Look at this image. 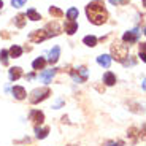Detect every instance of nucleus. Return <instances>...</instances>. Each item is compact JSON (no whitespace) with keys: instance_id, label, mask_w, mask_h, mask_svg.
I'll list each match as a JSON object with an SVG mask.
<instances>
[{"instance_id":"27","label":"nucleus","mask_w":146,"mask_h":146,"mask_svg":"<svg viewBox=\"0 0 146 146\" xmlns=\"http://www.w3.org/2000/svg\"><path fill=\"white\" fill-rule=\"evenodd\" d=\"M60 105H62V100H57V102H56V105H54V108H59Z\"/></svg>"},{"instance_id":"10","label":"nucleus","mask_w":146,"mask_h":146,"mask_svg":"<svg viewBox=\"0 0 146 146\" xmlns=\"http://www.w3.org/2000/svg\"><path fill=\"white\" fill-rule=\"evenodd\" d=\"M97 62H99V65L108 68V67L111 65V56H108V54H100L99 57H97Z\"/></svg>"},{"instance_id":"29","label":"nucleus","mask_w":146,"mask_h":146,"mask_svg":"<svg viewBox=\"0 0 146 146\" xmlns=\"http://www.w3.org/2000/svg\"><path fill=\"white\" fill-rule=\"evenodd\" d=\"M110 2H111V3H113V5H116V3H119V0H110Z\"/></svg>"},{"instance_id":"6","label":"nucleus","mask_w":146,"mask_h":146,"mask_svg":"<svg viewBox=\"0 0 146 146\" xmlns=\"http://www.w3.org/2000/svg\"><path fill=\"white\" fill-rule=\"evenodd\" d=\"M29 117H30V121H32V122H35V125L43 124V121H44V114L41 113L40 110H33V111H30Z\"/></svg>"},{"instance_id":"20","label":"nucleus","mask_w":146,"mask_h":146,"mask_svg":"<svg viewBox=\"0 0 146 146\" xmlns=\"http://www.w3.org/2000/svg\"><path fill=\"white\" fill-rule=\"evenodd\" d=\"M78 15H80V13H78L76 8H68V10H67V19H68V21L78 19Z\"/></svg>"},{"instance_id":"7","label":"nucleus","mask_w":146,"mask_h":146,"mask_svg":"<svg viewBox=\"0 0 146 146\" xmlns=\"http://www.w3.org/2000/svg\"><path fill=\"white\" fill-rule=\"evenodd\" d=\"M44 30H49V32H46L48 36H52V35L56 36V35H59V33H60V27H59V24H57L56 21H54V22H49Z\"/></svg>"},{"instance_id":"13","label":"nucleus","mask_w":146,"mask_h":146,"mask_svg":"<svg viewBox=\"0 0 146 146\" xmlns=\"http://www.w3.org/2000/svg\"><path fill=\"white\" fill-rule=\"evenodd\" d=\"M59 56H60V48L59 46H54L51 49V52H49V59H48V60H49V62L51 64H56L59 60Z\"/></svg>"},{"instance_id":"19","label":"nucleus","mask_w":146,"mask_h":146,"mask_svg":"<svg viewBox=\"0 0 146 146\" xmlns=\"http://www.w3.org/2000/svg\"><path fill=\"white\" fill-rule=\"evenodd\" d=\"M44 65H46V60H44L43 57L35 59V60H33V64H32V67H33L35 70H43V68H44Z\"/></svg>"},{"instance_id":"11","label":"nucleus","mask_w":146,"mask_h":146,"mask_svg":"<svg viewBox=\"0 0 146 146\" xmlns=\"http://www.w3.org/2000/svg\"><path fill=\"white\" fill-rule=\"evenodd\" d=\"M54 75H56V70L54 68H52V70H44L43 73H40V80L43 81V83L48 84L49 81L52 80V76H54Z\"/></svg>"},{"instance_id":"31","label":"nucleus","mask_w":146,"mask_h":146,"mask_svg":"<svg viewBox=\"0 0 146 146\" xmlns=\"http://www.w3.org/2000/svg\"><path fill=\"white\" fill-rule=\"evenodd\" d=\"M2 7H3V2H2V0H0V8H2Z\"/></svg>"},{"instance_id":"5","label":"nucleus","mask_w":146,"mask_h":146,"mask_svg":"<svg viewBox=\"0 0 146 146\" xmlns=\"http://www.w3.org/2000/svg\"><path fill=\"white\" fill-rule=\"evenodd\" d=\"M137 40H138V30H129L122 36V41L125 44H132V43H135Z\"/></svg>"},{"instance_id":"12","label":"nucleus","mask_w":146,"mask_h":146,"mask_svg":"<svg viewBox=\"0 0 146 146\" xmlns=\"http://www.w3.org/2000/svg\"><path fill=\"white\" fill-rule=\"evenodd\" d=\"M13 95H15L18 100H24L27 94H26V89L22 88V86H15V88H13Z\"/></svg>"},{"instance_id":"9","label":"nucleus","mask_w":146,"mask_h":146,"mask_svg":"<svg viewBox=\"0 0 146 146\" xmlns=\"http://www.w3.org/2000/svg\"><path fill=\"white\" fill-rule=\"evenodd\" d=\"M8 75H10V80H11V81H18L19 78L22 76V70H21V67H13V68H10Z\"/></svg>"},{"instance_id":"25","label":"nucleus","mask_w":146,"mask_h":146,"mask_svg":"<svg viewBox=\"0 0 146 146\" xmlns=\"http://www.w3.org/2000/svg\"><path fill=\"white\" fill-rule=\"evenodd\" d=\"M27 0H11V5L15 8H19V7H22V5L26 3Z\"/></svg>"},{"instance_id":"18","label":"nucleus","mask_w":146,"mask_h":146,"mask_svg":"<svg viewBox=\"0 0 146 146\" xmlns=\"http://www.w3.org/2000/svg\"><path fill=\"white\" fill-rule=\"evenodd\" d=\"M26 18H29L30 21H40L41 19V16L36 13L33 8H30V10H27V13H26Z\"/></svg>"},{"instance_id":"14","label":"nucleus","mask_w":146,"mask_h":146,"mask_svg":"<svg viewBox=\"0 0 146 146\" xmlns=\"http://www.w3.org/2000/svg\"><path fill=\"white\" fill-rule=\"evenodd\" d=\"M103 83L106 84V86H113L114 83H116V75L111 72H106L105 75H103Z\"/></svg>"},{"instance_id":"2","label":"nucleus","mask_w":146,"mask_h":146,"mask_svg":"<svg viewBox=\"0 0 146 146\" xmlns=\"http://www.w3.org/2000/svg\"><path fill=\"white\" fill-rule=\"evenodd\" d=\"M127 52H129V46L127 44H122V43H113L111 46V59H116L119 62H122L125 57H127Z\"/></svg>"},{"instance_id":"30","label":"nucleus","mask_w":146,"mask_h":146,"mask_svg":"<svg viewBox=\"0 0 146 146\" xmlns=\"http://www.w3.org/2000/svg\"><path fill=\"white\" fill-rule=\"evenodd\" d=\"M127 2H129V0H119V3H122V5H125Z\"/></svg>"},{"instance_id":"16","label":"nucleus","mask_w":146,"mask_h":146,"mask_svg":"<svg viewBox=\"0 0 146 146\" xmlns=\"http://www.w3.org/2000/svg\"><path fill=\"white\" fill-rule=\"evenodd\" d=\"M8 54H10L11 57H21V54H22V48H21V46H18V44H13V46H11V49L8 51Z\"/></svg>"},{"instance_id":"3","label":"nucleus","mask_w":146,"mask_h":146,"mask_svg":"<svg viewBox=\"0 0 146 146\" xmlns=\"http://www.w3.org/2000/svg\"><path fill=\"white\" fill-rule=\"evenodd\" d=\"M51 94V91L48 88H43V89H35V91L30 94V102L32 103H38L41 102V100L48 99V95Z\"/></svg>"},{"instance_id":"23","label":"nucleus","mask_w":146,"mask_h":146,"mask_svg":"<svg viewBox=\"0 0 146 146\" xmlns=\"http://www.w3.org/2000/svg\"><path fill=\"white\" fill-rule=\"evenodd\" d=\"M26 15H18L16 16V19H15V22H16V26L18 27H24V24H26Z\"/></svg>"},{"instance_id":"22","label":"nucleus","mask_w":146,"mask_h":146,"mask_svg":"<svg viewBox=\"0 0 146 146\" xmlns=\"http://www.w3.org/2000/svg\"><path fill=\"white\" fill-rule=\"evenodd\" d=\"M8 56H10V54H8L7 49H2V51H0V60H2L3 65H8V59H10Z\"/></svg>"},{"instance_id":"28","label":"nucleus","mask_w":146,"mask_h":146,"mask_svg":"<svg viewBox=\"0 0 146 146\" xmlns=\"http://www.w3.org/2000/svg\"><path fill=\"white\" fill-rule=\"evenodd\" d=\"M35 78V73H30V75H27V80H33Z\"/></svg>"},{"instance_id":"24","label":"nucleus","mask_w":146,"mask_h":146,"mask_svg":"<svg viewBox=\"0 0 146 146\" xmlns=\"http://www.w3.org/2000/svg\"><path fill=\"white\" fill-rule=\"evenodd\" d=\"M78 73H80V80H81V83H83L84 80H86V78H88V70H86V67H80V68H78Z\"/></svg>"},{"instance_id":"26","label":"nucleus","mask_w":146,"mask_h":146,"mask_svg":"<svg viewBox=\"0 0 146 146\" xmlns=\"http://www.w3.org/2000/svg\"><path fill=\"white\" fill-rule=\"evenodd\" d=\"M140 59H141L143 62L146 60V57H145V43H141V46H140Z\"/></svg>"},{"instance_id":"4","label":"nucleus","mask_w":146,"mask_h":146,"mask_svg":"<svg viewBox=\"0 0 146 146\" xmlns=\"http://www.w3.org/2000/svg\"><path fill=\"white\" fill-rule=\"evenodd\" d=\"M29 38L33 43H40V41H44L48 38V33L46 30H33V32H30Z\"/></svg>"},{"instance_id":"32","label":"nucleus","mask_w":146,"mask_h":146,"mask_svg":"<svg viewBox=\"0 0 146 146\" xmlns=\"http://www.w3.org/2000/svg\"><path fill=\"white\" fill-rule=\"evenodd\" d=\"M72 146H73V145H72Z\"/></svg>"},{"instance_id":"8","label":"nucleus","mask_w":146,"mask_h":146,"mask_svg":"<svg viewBox=\"0 0 146 146\" xmlns=\"http://www.w3.org/2000/svg\"><path fill=\"white\" fill-rule=\"evenodd\" d=\"M64 29H65V32L68 33V35H73V33L78 30V22L76 21H65Z\"/></svg>"},{"instance_id":"1","label":"nucleus","mask_w":146,"mask_h":146,"mask_svg":"<svg viewBox=\"0 0 146 146\" xmlns=\"http://www.w3.org/2000/svg\"><path fill=\"white\" fill-rule=\"evenodd\" d=\"M86 15L88 19L95 24V26H102L108 21V11H106L105 5H103L102 0H94L86 7Z\"/></svg>"},{"instance_id":"21","label":"nucleus","mask_w":146,"mask_h":146,"mask_svg":"<svg viewBox=\"0 0 146 146\" xmlns=\"http://www.w3.org/2000/svg\"><path fill=\"white\" fill-rule=\"evenodd\" d=\"M49 15H51L52 18H62V16H64V11L59 10L57 7H51V8H49Z\"/></svg>"},{"instance_id":"17","label":"nucleus","mask_w":146,"mask_h":146,"mask_svg":"<svg viewBox=\"0 0 146 146\" xmlns=\"http://www.w3.org/2000/svg\"><path fill=\"white\" fill-rule=\"evenodd\" d=\"M83 43L86 44V46L94 48L95 44H97V36H94V35H88V36H84V38H83Z\"/></svg>"},{"instance_id":"15","label":"nucleus","mask_w":146,"mask_h":146,"mask_svg":"<svg viewBox=\"0 0 146 146\" xmlns=\"http://www.w3.org/2000/svg\"><path fill=\"white\" fill-rule=\"evenodd\" d=\"M35 133H36V138H46V135L49 133V127H40V125H35Z\"/></svg>"}]
</instances>
